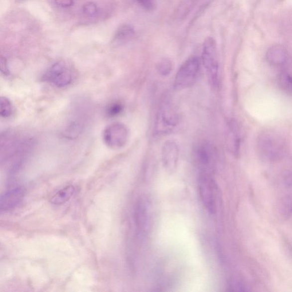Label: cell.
Returning a JSON list of instances; mask_svg holds the SVG:
<instances>
[{"mask_svg": "<svg viewBox=\"0 0 292 292\" xmlns=\"http://www.w3.org/2000/svg\"><path fill=\"white\" fill-rule=\"evenodd\" d=\"M198 189L201 200L206 210L211 214H215L217 208V186L211 175L200 173Z\"/></svg>", "mask_w": 292, "mask_h": 292, "instance_id": "8", "label": "cell"}, {"mask_svg": "<svg viewBox=\"0 0 292 292\" xmlns=\"http://www.w3.org/2000/svg\"><path fill=\"white\" fill-rule=\"evenodd\" d=\"M25 195L24 189L16 187L6 191L1 196L0 208L1 211H9L21 202Z\"/></svg>", "mask_w": 292, "mask_h": 292, "instance_id": "12", "label": "cell"}, {"mask_svg": "<svg viewBox=\"0 0 292 292\" xmlns=\"http://www.w3.org/2000/svg\"><path fill=\"white\" fill-rule=\"evenodd\" d=\"M83 12L87 17H94L98 12V7L94 3L87 2L82 7Z\"/></svg>", "mask_w": 292, "mask_h": 292, "instance_id": "21", "label": "cell"}, {"mask_svg": "<svg viewBox=\"0 0 292 292\" xmlns=\"http://www.w3.org/2000/svg\"><path fill=\"white\" fill-rule=\"evenodd\" d=\"M31 138L13 132L2 134L1 142V160H10L13 167H18L33 148Z\"/></svg>", "mask_w": 292, "mask_h": 292, "instance_id": "1", "label": "cell"}, {"mask_svg": "<svg viewBox=\"0 0 292 292\" xmlns=\"http://www.w3.org/2000/svg\"><path fill=\"white\" fill-rule=\"evenodd\" d=\"M257 144L260 155L267 160H278L286 151L285 144L281 137L271 132H264L260 135Z\"/></svg>", "mask_w": 292, "mask_h": 292, "instance_id": "3", "label": "cell"}, {"mask_svg": "<svg viewBox=\"0 0 292 292\" xmlns=\"http://www.w3.org/2000/svg\"><path fill=\"white\" fill-rule=\"evenodd\" d=\"M1 72L5 76H8L10 72L7 68V61L4 57L1 58Z\"/></svg>", "mask_w": 292, "mask_h": 292, "instance_id": "25", "label": "cell"}, {"mask_svg": "<svg viewBox=\"0 0 292 292\" xmlns=\"http://www.w3.org/2000/svg\"><path fill=\"white\" fill-rule=\"evenodd\" d=\"M279 84L283 90L288 93H292V75L287 72L280 74Z\"/></svg>", "mask_w": 292, "mask_h": 292, "instance_id": "18", "label": "cell"}, {"mask_svg": "<svg viewBox=\"0 0 292 292\" xmlns=\"http://www.w3.org/2000/svg\"><path fill=\"white\" fill-rule=\"evenodd\" d=\"M267 60L272 65L282 66L287 64L289 56L286 49L282 46H274L268 50Z\"/></svg>", "mask_w": 292, "mask_h": 292, "instance_id": "13", "label": "cell"}, {"mask_svg": "<svg viewBox=\"0 0 292 292\" xmlns=\"http://www.w3.org/2000/svg\"><path fill=\"white\" fill-rule=\"evenodd\" d=\"M76 189L72 185H67L57 192L50 199V202L55 205H61L68 202L72 198Z\"/></svg>", "mask_w": 292, "mask_h": 292, "instance_id": "15", "label": "cell"}, {"mask_svg": "<svg viewBox=\"0 0 292 292\" xmlns=\"http://www.w3.org/2000/svg\"><path fill=\"white\" fill-rule=\"evenodd\" d=\"M173 66L172 62L167 59L161 60L157 65V69L163 76H167L172 72Z\"/></svg>", "mask_w": 292, "mask_h": 292, "instance_id": "20", "label": "cell"}, {"mask_svg": "<svg viewBox=\"0 0 292 292\" xmlns=\"http://www.w3.org/2000/svg\"><path fill=\"white\" fill-rule=\"evenodd\" d=\"M138 5L146 11H152L156 7L155 0H136Z\"/></svg>", "mask_w": 292, "mask_h": 292, "instance_id": "22", "label": "cell"}, {"mask_svg": "<svg viewBox=\"0 0 292 292\" xmlns=\"http://www.w3.org/2000/svg\"><path fill=\"white\" fill-rule=\"evenodd\" d=\"M202 62L206 69L209 81L213 86L219 82V62L217 56L216 43L211 37L205 39L202 51Z\"/></svg>", "mask_w": 292, "mask_h": 292, "instance_id": "6", "label": "cell"}, {"mask_svg": "<svg viewBox=\"0 0 292 292\" xmlns=\"http://www.w3.org/2000/svg\"><path fill=\"white\" fill-rule=\"evenodd\" d=\"M228 141L231 151L234 154L238 153L240 140L236 126L234 124H231L230 126V132L228 133Z\"/></svg>", "mask_w": 292, "mask_h": 292, "instance_id": "16", "label": "cell"}, {"mask_svg": "<svg viewBox=\"0 0 292 292\" xmlns=\"http://www.w3.org/2000/svg\"><path fill=\"white\" fill-rule=\"evenodd\" d=\"M76 76L72 67L64 61H59L50 67L43 79L58 88H65L72 84Z\"/></svg>", "mask_w": 292, "mask_h": 292, "instance_id": "5", "label": "cell"}, {"mask_svg": "<svg viewBox=\"0 0 292 292\" xmlns=\"http://www.w3.org/2000/svg\"><path fill=\"white\" fill-rule=\"evenodd\" d=\"M151 217L150 203L145 198H140L136 204L135 220L137 229L142 235L148 232L151 225Z\"/></svg>", "mask_w": 292, "mask_h": 292, "instance_id": "10", "label": "cell"}, {"mask_svg": "<svg viewBox=\"0 0 292 292\" xmlns=\"http://www.w3.org/2000/svg\"><path fill=\"white\" fill-rule=\"evenodd\" d=\"M286 182L288 185H292V173L286 177Z\"/></svg>", "mask_w": 292, "mask_h": 292, "instance_id": "26", "label": "cell"}, {"mask_svg": "<svg viewBox=\"0 0 292 292\" xmlns=\"http://www.w3.org/2000/svg\"><path fill=\"white\" fill-rule=\"evenodd\" d=\"M200 66V60L197 57H191L185 61L176 74L175 88L183 90L194 84L198 76Z\"/></svg>", "mask_w": 292, "mask_h": 292, "instance_id": "7", "label": "cell"}, {"mask_svg": "<svg viewBox=\"0 0 292 292\" xmlns=\"http://www.w3.org/2000/svg\"><path fill=\"white\" fill-rule=\"evenodd\" d=\"M283 214L288 217L292 215V198H287L282 204Z\"/></svg>", "mask_w": 292, "mask_h": 292, "instance_id": "23", "label": "cell"}, {"mask_svg": "<svg viewBox=\"0 0 292 292\" xmlns=\"http://www.w3.org/2000/svg\"><path fill=\"white\" fill-rule=\"evenodd\" d=\"M179 157V146L175 141L165 142L161 149V159L164 167L169 172L175 171Z\"/></svg>", "mask_w": 292, "mask_h": 292, "instance_id": "11", "label": "cell"}, {"mask_svg": "<svg viewBox=\"0 0 292 292\" xmlns=\"http://www.w3.org/2000/svg\"><path fill=\"white\" fill-rule=\"evenodd\" d=\"M129 131L123 124L115 123L106 127L103 133L105 144L113 149H120L127 144Z\"/></svg>", "mask_w": 292, "mask_h": 292, "instance_id": "9", "label": "cell"}, {"mask_svg": "<svg viewBox=\"0 0 292 292\" xmlns=\"http://www.w3.org/2000/svg\"><path fill=\"white\" fill-rule=\"evenodd\" d=\"M136 36V31L132 26L128 24L121 25L114 35V41L119 44L132 40Z\"/></svg>", "mask_w": 292, "mask_h": 292, "instance_id": "14", "label": "cell"}, {"mask_svg": "<svg viewBox=\"0 0 292 292\" xmlns=\"http://www.w3.org/2000/svg\"><path fill=\"white\" fill-rule=\"evenodd\" d=\"M124 106L120 102H114L110 104L106 109V115L109 118H114L120 116L123 112Z\"/></svg>", "mask_w": 292, "mask_h": 292, "instance_id": "19", "label": "cell"}, {"mask_svg": "<svg viewBox=\"0 0 292 292\" xmlns=\"http://www.w3.org/2000/svg\"><path fill=\"white\" fill-rule=\"evenodd\" d=\"M55 2L58 6L62 7H69L74 4L73 0H55Z\"/></svg>", "mask_w": 292, "mask_h": 292, "instance_id": "24", "label": "cell"}, {"mask_svg": "<svg viewBox=\"0 0 292 292\" xmlns=\"http://www.w3.org/2000/svg\"><path fill=\"white\" fill-rule=\"evenodd\" d=\"M0 115L3 118H7L12 115L13 107L12 104L8 98L3 97L1 98L0 100Z\"/></svg>", "mask_w": 292, "mask_h": 292, "instance_id": "17", "label": "cell"}, {"mask_svg": "<svg viewBox=\"0 0 292 292\" xmlns=\"http://www.w3.org/2000/svg\"><path fill=\"white\" fill-rule=\"evenodd\" d=\"M179 122V116L175 106L169 100L161 102L156 114L155 133L163 136L171 132Z\"/></svg>", "mask_w": 292, "mask_h": 292, "instance_id": "4", "label": "cell"}, {"mask_svg": "<svg viewBox=\"0 0 292 292\" xmlns=\"http://www.w3.org/2000/svg\"><path fill=\"white\" fill-rule=\"evenodd\" d=\"M192 158L200 173L211 175L214 172L217 152L214 145L208 141H202L193 148Z\"/></svg>", "mask_w": 292, "mask_h": 292, "instance_id": "2", "label": "cell"}]
</instances>
